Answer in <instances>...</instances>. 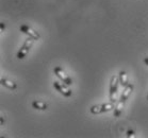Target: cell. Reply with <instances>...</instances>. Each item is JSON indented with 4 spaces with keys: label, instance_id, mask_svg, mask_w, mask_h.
<instances>
[{
    "label": "cell",
    "instance_id": "cell-1",
    "mask_svg": "<svg viewBox=\"0 0 148 138\" xmlns=\"http://www.w3.org/2000/svg\"><path fill=\"white\" fill-rule=\"evenodd\" d=\"M118 84H119V79L118 75L114 74L111 77V82H110V102L115 103L116 99H117V89H118Z\"/></svg>",
    "mask_w": 148,
    "mask_h": 138
},
{
    "label": "cell",
    "instance_id": "cell-2",
    "mask_svg": "<svg viewBox=\"0 0 148 138\" xmlns=\"http://www.w3.org/2000/svg\"><path fill=\"white\" fill-rule=\"evenodd\" d=\"M34 41H35L34 38L29 37L27 41H25L24 45L21 46V48H20L19 50H18V52H17V58H18V60H23V58L26 57V55L29 53L30 49L32 48V46H33Z\"/></svg>",
    "mask_w": 148,
    "mask_h": 138
},
{
    "label": "cell",
    "instance_id": "cell-3",
    "mask_svg": "<svg viewBox=\"0 0 148 138\" xmlns=\"http://www.w3.org/2000/svg\"><path fill=\"white\" fill-rule=\"evenodd\" d=\"M114 108V103H104V104H99V105H94L91 107V113L94 115L98 114H102V113H106V111H110Z\"/></svg>",
    "mask_w": 148,
    "mask_h": 138
},
{
    "label": "cell",
    "instance_id": "cell-4",
    "mask_svg": "<svg viewBox=\"0 0 148 138\" xmlns=\"http://www.w3.org/2000/svg\"><path fill=\"white\" fill-rule=\"evenodd\" d=\"M53 72H54V74L60 79L61 81L63 82V83H65L66 85L73 84V80H71V77H69L68 74H66V72H65V71L63 70L61 67H56L53 69Z\"/></svg>",
    "mask_w": 148,
    "mask_h": 138
},
{
    "label": "cell",
    "instance_id": "cell-5",
    "mask_svg": "<svg viewBox=\"0 0 148 138\" xmlns=\"http://www.w3.org/2000/svg\"><path fill=\"white\" fill-rule=\"evenodd\" d=\"M19 30L20 32H23L24 34H26V35H28L29 37H32V38H34L35 41L36 39H38L40 37V35L38 34V32H36L35 30H33L31 27H29V26H27V24H21L19 27Z\"/></svg>",
    "mask_w": 148,
    "mask_h": 138
},
{
    "label": "cell",
    "instance_id": "cell-6",
    "mask_svg": "<svg viewBox=\"0 0 148 138\" xmlns=\"http://www.w3.org/2000/svg\"><path fill=\"white\" fill-rule=\"evenodd\" d=\"M64 84H63V83H60V82H58V81H54L53 82V87L56 88V89H57L61 94H63L64 97H71V90Z\"/></svg>",
    "mask_w": 148,
    "mask_h": 138
},
{
    "label": "cell",
    "instance_id": "cell-7",
    "mask_svg": "<svg viewBox=\"0 0 148 138\" xmlns=\"http://www.w3.org/2000/svg\"><path fill=\"white\" fill-rule=\"evenodd\" d=\"M132 90H133V85H132L131 83H128V85H126V86L124 87L123 94H121V101H124V102L127 101L129 96H130V94L132 92Z\"/></svg>",
    "mask_w": 148,
    "mask_h": 138
},
{
    "label": "cell",
    "instance_id": "cell-8",
    "mask_svg": "<svg viewBox=\"0 0 148 138\" xmlns=\"http://www.w3.org/2000/svg\"><path fill=\"white\" fill-rule=\"evenodd\" d=\"M0 83H1V85H3V86L8 87L9 89H12V90H14V89L17 88L16 83L13 81H11V80H8V79H1V80H0Z\"/></svg>",
    "mask_w": 148,
    "mask_h": 138
},
{
    "label": "cell",
    "instance_id": "cell-9",
    "mask_svg": "<svg viewBox=\"0 0 148 138\" xmlns=\"http://www.w3.org/2000/svg\"><path fill=\"white\" fill-rule=\"evenodd\" d=\"M32 107L35 108V109H38V111H46L48 108V105L43 101L34 100V101L32 102Z\"/></svg>",
    "mask_w": 148,
    "mask_h": 138
},
{
    "label": "cell",
    "instance_id": "cell-10",
    "mask_svg": "<svg viewBox=\"0 0 148 138\" xmlns=\"http://www.w3.org/2000/svg\"><path fill=\"white\" fill-rule=\"evenodd\" d=\"M118 79H119V84L125 87L126 85H128V77H127V73H126V71L121 70L118 74Z\"/></svg>",
    "mask_w": 148,
    "mask_h": 138
},
{
    "label": "cell",
    "instance_id": "cell-11",
    "mask_svg": "<svg viewBox=\"0 0 148 138\" xmlns=\"http://www.w3.org/2000/svg\"><path fill=\"white\" fill-rule=\"evenodd\" d=\"M124 105H125V102L121 101V100H119V102H118L117 104H116V106L114 107V113H113V115H114V117H119L121 116V114L123 113V108H124Z\"/></svg>",
    "mask_w": 148,
    "mask_h": 138
},
{
    "label": "cell",
    "instance_id": "cell-12",
    "mask_svg": "<svg viewBox=\"0 0 148 138\" xmlns=\"http://www.w3.org/2000/svg\"><path fill=\"white\" fill-rule=\"evenodd\" d=\"M127 137H135V135H134V132L133 131H130V130H129L128 132H127Z\"/></svg>",
    "mask_w": 148,
    "mask_h": 138
},
{
    "label": "cell",
    "instance_id": "cell-13",
    "mask_svg": "<svg viewBox=\"0 0 148 138\" xmlns=\"http://www.w3.org/2000/svg\"><path fill=\"white\" fill-rule=\"evenodd\" d=\"M4 29H5V24H4V22H0V30H1V32H3Z\"/></svg>",
    "mask_w": 148,
    "mask_h": 138
},
{
    "label": "cell",
    "instance_id": "cell-14",
    "mask_svg": "<svg viewBox=\"0 0 148 138\" xmlns=\"http://www.w3.org/2000/svg\"><path fill=\"white\" fill-rule=\"evenodd\" d=\"M144 62H145V64H146V65L148 66V56H147V57H145V58H144Z\"/></svg>",
    "mask_w": 148,
    "mask_h": 138
},
{
    "label": "cell",
    "instance_id": "cell-15",
    "mask_svg": "<svg viewBox=\"0 0 148 138\" xmlns=\"http://www.w3.org/2000/svg\"><path fill=\"white\" fill-rule=\"evenodd\" d=\"M147 100H148V96H147Z\"/></svg>",
    "mask_w": 148,
    "mask_h": 138
}]
</instances>
